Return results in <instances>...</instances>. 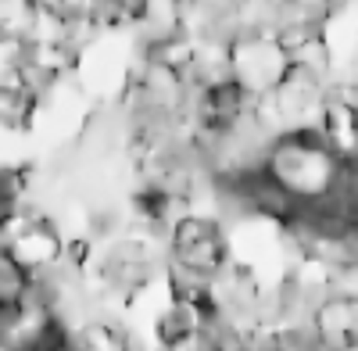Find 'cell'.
Segmentation results:
<instances>
[{
    "instance_id": "1",
    "label": "cell",
    "mask_w": 358,
    "mask_h": 351,
    "mask_svg": "<svg viewBox=\"0 0 358 351\" xmlns=\"http://www.w3.org/2000/svg\"><path fill=\"white\" fill-rule=\"evenodd\" d=\"M312 337L330 351H358V298L355 294H334L315 312Z\"/></svg>"
},
{
    "instance_id": "2",
    "label": "cell",
    "mask_w": 358,
    "mask_h": 351,
    "mask_svg": "<svg viewBox=\"0 0 358 351\" xmlns=\"http://www.w3.org/2000/svg\"><path fill=\"white\" fill-rule=\"evenodd\" d=\"M101 276H104V283L111 290H126V294H133V290L147 287V280L155 276V258L147 255V248L136 244V241H118L104 255Z\"/></svg>"
},
{
    "instance_id": "3",
    "label": "cell",
    "mask_w": 358,
    "mask_h": 351,
    "mask_svg": "<svg viewBox=\"0 0 358 351\" xmlns=\"http://www.w3.org/2000/svg\"><path fill=\"white\" fill-rule=\"evenodd\" d=\"M33 287H36V276L0 244V312H18L33 298Z\"/></svg>"
},
{
    "instance_id": "4",
    "label": "cell",
    "mask_w": 358,
    "mask_h": 351,
    "mask_svg": "<svg viewBox=\"0 0 358 351\" xmlns=\"http://www.w3.org/2000/svg\"><path fill=\"white\" fill-rule=\"evenodd\" d=\"M76 351H133V337L111 319H90L72 337Z\"/></svg>"
},
{
    "instance_id": "5",
    "label": "cell",
    "mask_w": 358,
    "mask_h": 351,
    "mask_svg": "<svg viewBox=\"0 0 358 351\" xmlns=\"http://www.w3.org/2000/svg\"><path fill=\"white\" fill-rule=\"evenodd\" d=\"M29 4H40V8H54L57 0H29Z\"/></svg>"
}]
</instances>
